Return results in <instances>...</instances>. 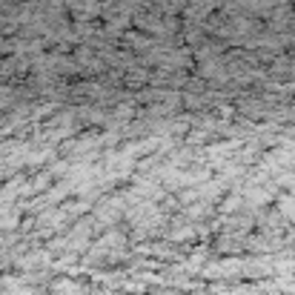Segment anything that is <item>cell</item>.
<instances>
[{"label":"cell","instance_id":"obj_1","mask_svg":"<svg viewBox=\"0 0 295 295\" xmlns=\"http://www.w3.org/2000/svg\"><path fill=\"white\" fill-rule=\"evenodd\" d=\"M55 295H75V284H72V281H57Z\"/></svg>","mask_w":295,"mask_h":295}]
</instances>
